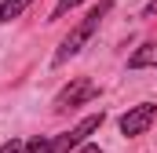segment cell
Instances as JSON below:
<instances>
[{
    "mask_svg": "<svg viewBox=\"0 0 157 153\" xmlns=\"http://www.w3.org/2000/svg\"><path fill=\"white\" fill-rule=\"evenodd\" d=\"M110 11H113V0H99V4L80 18L77 26L62 37V44H59V47H55V55H51V66H66L70 58H77L80 51L88 47V40L99 33V26L106 22V15H110Z\"/></svg>",
    "mask_w": 157,
    "mask_h": 153,
    "instance_id": "1",
    "label": "cell"
},
{
    "mask_svg": "<svg viewBox=\"0 0 157 153\" xmlns=\"http://www.w3.org/2000/svg\"><path fill=\"white\" fill-rule=\"evenodd\" d=\"M95 99H99V84H95L91 76H73V80L55 95L51 110H55V113H73V110H80V106L95 102Z\"/></svg>",
    "mask_w": 157,
    "mask_h": 153,
    "instance_id": "2",
    "label": "cell"
},
{
    "mask_svg": "<svg viewBox=\"0 0 157 153\" xmlns=\"http://www.w3.org/2000/svg\"><path fill=\"white\" fill-rule=\"evenodd\" d=\"M102 124H106V113H102V110H99V113H88L84 120H77L66 135H55L51 153H77L80 146H88V142H91V135H95Z\"/></svg>",
    "mask_w": 157,
    "mask_h": 153,
    "instance_id": "3",
    "label": "cell"
},
{
    "mask_svg": "<svg viewBox=\"0 0 157 153\" xmlns=\"http://www.w3.org/2000/svg\"><path fill=\"white\" fill-rule=\"evenodd\" d=\"M154 120H157V102H139L117 120V128L124 139H139V135H146L154 128Z\"/></svg>",
    "mask_w": 157,
    "mask_h": 153,
    "instance_id": "4",
    "label": "cell"
},
{
    "mask_svg": "<svg viewBox=\"0 0 157 153\" xmlns=\"http://www.w3.org/2000/svg\"><path fill=\"white\" fill-rule=\"evenodd\" d=\"M128 69H157V40H146L128 55Z\"/></svg>",
    "mask_w": 157,
    "mask_h": 153,
    "instance_id": "5",
    "label": "cell"
},
{
    "mask_svg": "<svg viewBox=\"0 0 157 153\" xmlns=\"http://www.w3.org/2000/svg\"><path fill=\"white\" fill-rule=\"evenodd\" d=\"M33 0H0V22H11V18H18L26 7H29Z\"/></svg>",
    "mask_w": 157,
    "mask_h": 153,
    "instance_id": "6",
    "label": "cell"
},
{
    "mask_svg": "<svg viewBox=\"0 0 157 153\" xmlns=\"http://www.w3.org/2000/svg\"><path fill=\"white\" fill-rule=\"evenodd\" d=\"M51 146H55V139L37 135V139H29V142H26V150H22V153H51Z\"/></svg>",
    "mask_w": 157,
    "mask_h": 153,
    "instance_id": "7",
    "label": "cell"
},
{
    "mask_svg": "<svg viewBox=\"0 0 157 153\" xmlns=\"http://www.w3.org/2000/svg\"><path fill=\"white\" fill-rule=\"evenodd\" d=\"M80 4H84V0H59V4L51 7V18H48V22H59V18H66V15H70L73 7H80Z\"/></svg>",
    "mask_w": 157,
    "mask_h": 153,
    "instance_id": "8",
    "label": "cell"
},
{
    "mask_svg": "<svg viewBox=\"0 0 157 153\" xmlns=\"http://www.w3.org/2000/svg\"><path fill=\"white\" fill-rule=\"evenodd\" d=\"M22 150H26V142H22V139H15V135H11L7 142H0V153H22Z\"/></svg>",
    "mask_w": 157,
    "mask_h": 153,
    "instance_id": "9",
    "label": "cell"
},
{
    "mask_svg": "<svg viewBox=\"0 0 157 153\" xmlns=\"http://www.w3.org/2000/svg\"><path fill=\"white\" fill-rule=\"evenodd\" d=\"M154 15H157V0H150V4L143 7V15H139V18H154Z\"/></svg>",
    "mask_w": 157,
    "mask_h": 153,
    "instance_id": "10",
    "label": "cell"
},
{
    "mask_svg": "<svg viewBox=\"0 0 157 153\" xmlns=\"http://www.w3.org/2000/svg\"><path fill=\"white\" fill-rule=\"evenodd\" d=\"M77 153H102V150H99V146H95V142H88V146H80Z\"/></svg>",
    "mask_w": 157,
    "mask_h": 153,
    "instance_id": "11",
    "label": "cell"
},
{
    "mask_svg": "<svg viewBox=\"0 0 157 153\" xmlns=\"http://www.w3.org/2000/svg\"><path fill=\"white\" fill-rule=\"evenodd\" d=\"M0 26H4V22H0Z\"/></svg>",
    "mask_w": 157,
    "mask_h": 153,
    "instance_id": "12",
    "label": "cell"
}]
</instances>
